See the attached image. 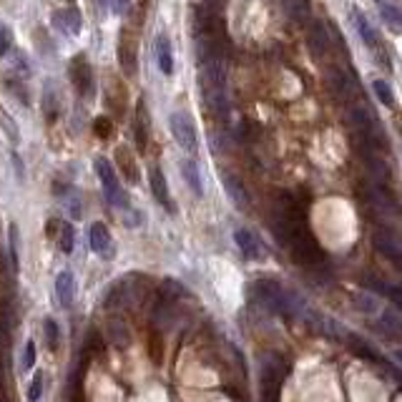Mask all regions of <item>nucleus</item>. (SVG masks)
I'll return each mask as SVG.
<instances>
[{
    "label": "nucleus",
    "mask_w": 402,
    "mask_h": 402,
    "mask_svg": "<svg viewBox=\"0 0 402 402\" xmlns=\"http://www.w3.org/2000/svg\"><path fill=\"white\" fill-rule=\"evenodd\" d=\"M0 128H3V133H6L8 138H10V144H13V146H18V144H20L18 124H15V119H13L10 113H8L3 106H0Z\"/></svg>",
    "instance_id": "obj_18"
},
{
    "label": "nucleus",
    "mask_w": 402,
    "mask_h": 402,
    "mask_svg": "<svg viewBox=\"0 0 402 402\" xmlns=\"http://www.w3.org/2000/svg\"><path fill=\"white\" fill-rule=\"evenodd\" d=\"M73 246H75L73 226H70L68 221H63V224L58 226V249H61L63 254H73Z\"/></svg>",
    "instance_id": "obj_20"
},
{
    "label": "nucleus",
    "mask_w": 402,
    "mask_h": 402,
    "mask_svg": "<svg viewBox=\"0 0 402 402\" xmlns=\"http://www.w3.org/2000/svg\"><path fill=\"white\" fill-rule=\"evenodd\" d=\"M149 184H151V194H154V199H156L161 207L169 209V211H174V201H171V194H169V184H166V176H163V171L158 169V166H151L149 169Z\"/></svg>",
    "instance_id": "obj_8"
},
{
    "label": "nucleus",
    "mask_w": 402,
    "mask_h": 402,
    "mask_svg": "<svg viewBox=\"0 0 402 402\" xmlns=\"http://www.w3.org/2000/svg\"><path fill=\"white\" fill-rule=\"evenodd\" d=\"M181 176H184V181L188 184V188H191V194L204 196V181H201L199 166H196L194 158H184L181 161Z\"/></svg>",
    "instance_id": "obj_13"
},
{
    "label": "nucleus",
    "mask_w": 402,
    "mask_h": 402,
    "mask_svg": "<svg viewBox=\"0 0 402 402\" xmlns=\"http://www.w3.org/2000/svg\"><path fill=\"white\" fill-rule=\"evenodd\" d=\"M169 126H171V133H174V138H176V144L181 146L186 154H196V149H199V136H196V128L186 113H181V111L171 113Z\"/></svg>",
    "instance_id": "obj_3"
},
{
    "label": "nucleus",
    "mask_w": 402,
    "mask_h": 402,
    "mask_svg": "<svg viewBox=\"0 0 402 402\" xmlns=\"http://www.w3.org/2000/svg\"><path fill=\"white\" fill-rule=\"evenodd\" d=\"M352 23H355V28H357L359 38H362L364 43L370 45L375 53H380L382 56V45H380V33L372 28V23L367 20V15H364L359 8H352Z\"/></svg>",
    "instance_id": "obj_7"
},
{
    "label": "nucleus",
    "mask_w": 402,
    "mask_h": 402,
    "mask_svg": "<svg viewBox=\"0 0 402 402\" xmlns=\"http://www.w3.org/2000/svg\"><path fill=\"white\" fill-rule=\"evenodd\" d=\"M10 45H13L10 31H8L6 25H0V56H6L8 50H10Z\"/></svg>",
    "instance_id": "obj_27"
},
{
    "label": "nucleus",
    "mask_w": 402,
    "mask_h": 402,
    "mask_svg": "<svg viewBox=\"0 0 402 402\" xmlns=\"http://www.w3.org/2000/svg\"><path fill=\"white\" fill-rule=\"evenodd\" d=\"M375 6H377V10H380V18L385 20V25L392 28L395 33H400V20H402L400 8H397L392 0H375Z\"/></svg>",
    "instance_id": "obj_15"
},
{
    "label": "nucleus",
    "mask_w": 402,
    "mask_h": 402,
    "mask_svg": "<svg viewBox=\"0 0 402 402\" xmlns=\"http://www.w3.org/2000/svg\"><path fill=\"white\" fill-rule=\"evenodd\" d=\"M116 163H119V171L124 174V179L128 184L141 181V171H138V161L133 156V151L128 146H119L116 149Z\"/></svg>",
    "instance_id": "obj_10"
},
{
    "label": "nucleus",
    "mask_w": 402,
    "mask_h": 402,
    "mask_svg": "<svg viewBox=\"0 0 402 402\" xmlns=\"http://www.w3.org/2000/svg\"><path fill=\"white\" fill-rule=\"evenodd\" d=\"M136 144L141 151H146V144H149V124H146L144 103H138V108H136Z\"/></svg>",
    "instance_id": "obj_17"
},
{
    "label": "nucleus",
    "mask_w": 402,
    "mask_h": 402,
    "mask_svg": "<svg viewBox=\"0 0 402 402\" xmlns=\"http://www.w3.org/2000/svg\"><path fill=\"white\" fill-rule=\"evenodd\" d=\"M357 304H359V309H362V312H367V314H375L377 309H380V299H377V297H372V295H367V292L357 295Z\"/></svg>",
    "instance_id": "obj_26"
},
{
    "label": "nucleus",
    "mask_w": 402,
    "mask_h": 402,
    "mask_svg": "<svg viewBox=\"0 0 402 402\" xmlns=\"http://www.w3.org/2000/svg\"><path fill=\"white\" fill-rule=\"evenodd\" d=\"M91 249H94L100 259L116 257V244H113L111 232H108V226L100 224V221H96V224L91 226Z\"/></svg>",
    "instance_id": "obj_6"
},
{
    "label": "nucleus",
    "mask_w": 402,
    "mask_h": 402,
    "mask_svg": "<svg viewBox=\"0 0 402 402\" xmlns=\"http://www.w3.org/2000/svg\"><path fill=\"white\" fill-rule=\"evenodd\" d=\"M94 166H96V174H98V179H100V186H103V196L111 201L113 207L128 209V207H126V204H128V199H126L124 188H121V181H119V176H116V171H113L111 161H108V158H103V156H98L94 161Z\"/></svg>",
    "instance_id": "obj_1"
},
{
    "label": "nucleus",
    "mask_w": 402,
    "mask_h": 402,
    "mask_svg": "<svg viewBox=\"0 0 402 402\" xmlns=\"http://www.w3.org/2000/svg\"><path fill=\"white\" fill-rule=\"evenodd\" d=\"M119 61H121V68H124L126 75L136 73V40H133L128 33H124V36H121Z\"/></svg>",
    "instance_id": "obj_12"
},
{
    "label": "nucleus",
    "mask_w": 402,
    "mask_h": 402,
    "mask_svg": "<svg viewBox=\"0 0 402 402\" xmlns=\"http://www.w3.org/2000/svg\"><path fill=\"white\" fill-rule=\"evenodd\" d=\"M43 332H45V345L50 352H56L61 345V329H58V322L53 317H45L43 320Z\"/></svg>",
    "instance_id": "obj_22"
},
{
    "label": "nucleus",
    "mask_w": 402,
    "mask_h": 402,
    "mask_svg": "<svg viewBox=\"0 0 402 402\" xmlns=\"http://www.w3.org/2000/svg\"><path fill=\"white\" fill-rule=\"evenodd\" d=\"M234 244L244 254V259H251V262H264L267 259V249L262 246L259 237L251 229H246V226H237L234 229Z\"/></svg>",
    "instance_id": "obj_5"
},
{
    "label": "nucleus",
    "mask_w": 402,
    "mask_h": 402,
    "mask_svg": "<svg viewBox=\"0 0 402 402\" xmlns=\"http://www.w3.org/2000/svg\"><path fill=\"white\" fill-rule=\"evenodd\" d=\"M56 297L61 302L63 309H70L75 302V276L70 269H63L58 271L56 276Z\"/></svg>",
    "instance_id": "obj_9"
},
{
    "label": "nucleus",
    "mask_w": 402,
    "mask_h": 402,
    "mask_svg": "<svg viewBox=\"0 0 402 402\" xmlns=\"http://www.w3.org/2000/svg\"><path fill=\"white\" fill-rule=\"evenodd\" d=\"M33 367H36V339H28L23 352H20V370L28 372Z\"/></svg>",
    "instance_id": "obj_25"
},
{
    "label": "nucleus",
    "mask_w": 402,
    "mask_h": 402,
    "mask_svg": "<svg viewBox=\"0 0 402 402\" xmlns=\"http://www.w3.org/2000/svg\"><path fill=\"white\" fill-rule=\"evenodd\" d=\"M199 83H201V94L226 91V61L224 58H201Z\"/></svg>",
    "instance_id": "obj_2"
},
{
    "label": "nucleus",
    "mask_w": 402,
    "mask_h": 402,
    "mask_svg": "<svg viewBox=\"0 0 402 402\" xmlns=\"http://www.w3.org/2000/svg\"><path fill=\"white\" fill-rule=\"evenodd\" d=\"M156 63H158V68H161L163 75L174 73V53H171V43L166 36L156 38Z\"/></svg>",
    "instance_id": "obj_14"
},
{
    "label": "nucleus",
    "mask_w": 402,
    "mask_h": 402,
    "mask_svg": "<svg viewBox=\"0 0 402 402\" xmlns=\"http://www.w3.org/2000/svg\"><path fill=\"white\" fill-rule=\"evenodd\" d=\"M53 23H56L58 31L75 36V33L81 31V13H78V8H75V6H68V8H63V10H58L56 15H53Z\"/></svg>",
    "instance_id": "obj_11"
},
{
    "label": "nucleus",
    "mask_w": 402,
    "mask_h": 402,
    "mask_svg": "<svg viewBox=\"0 0 402 402\" xmlns=\"http://www.w3.org/2000/svg\"><path fill=\"white\" fill-rule=\"evenodd\" d=\"M43 385H45V375L43 372H36L31 385H28V389H25L28 402H40V397H43Z\"/></svg>",
    "instance_id": "obj_24"
},
{
    "label": "nucleus",
    "mask_w": 402,
    "mask_h": 402,
    "mask_svg": "<svg viewBox=\"0 0 402 402\" xmlns=\"http://www.w3.org/2000/svg\"><path fill=\"white\" fill-rule=\"evenodd\" d=\"M372 88H375V96L380 98V103H385L387 108H395V94H392V88H389L387 81L377 78V81L372 83Z\"/></svg>",
    "instance_id": "obj_23"
},
{
    "label": "nucleus",
    "mask_w": 402,
    "mask_h": 402,
    "mask_svg": "<svg viewBox=\"0 0 402 402\" xmlns=\"http://www.w3.org/2000/svg\"><path fill=\"white\" fill-rule=\"evenodd\" d=\"M131 8V3L128 0H113V13H119V15H124L126 10Z\"/></svg>",
    "instance_id": "obj_29"
},
{
    "label": "nucleus",
    "mask_w": 402,
    "mask_h": 402,
    "mask_svg": "<svg viewBox=\"0 0 402 402\" xmlns=\"http://www.w3.org/2000/svg\"><path fill=\"white\" fill-rule=\"evenodd\" d=\"M68 214L73 216V219H81V216H83V211H81V199H78L75 194L68 199Z\"/></svg>",
    "instance_id": "obj_28"
},
{
    "label": "nucleus",
    "mask_w": 402,
    "mask_h": 402,
    "mask_svg": "<svg viewBox=\"0 0 402 402\" xmlns=\"http://www.w3.org/2000/svg\"><path fill=\"white\" fill-rule=\"evenodd\" d=\"M70 81H73V88L78 91V96H91L94 94V68H91V63L88 58L83 56H75L70 61Z\"/></svg>",
    "instance_id": "obj_4"
},
{
    "label": "nucleus",
    "mask_w": 402,
    "mask_h": 402,
    "mask_svg": "<svg viewBox=\"0 0 402 402\" xmlns=\"http://www.w3.org/2000/svg\"><path fill=\"white\" fill-rule=\"evenodd\" d=\"M221 179H224V188H226V194H229V199L234 201V207H237V209L249 207V196H246L244 186H241V184H239L232 174H224Z\"/></svg>",
    "instance_id": "obj_16"
},
{
    "label": "nucleus",
    "mask_w": 402,
    "mask_h": 402,
    "mask_svg": "<svg viewBox=\"0 0 402 402\" xmlns=\"http://www.w3.org/2000/svg\"><path fill=\"white\" fill-rule=\"evenodd\" d=\"M309 38H312V48H314V53H317V56H322L325 50H329V36H327L325 23H314Z\"/></svg>",
    "instance_id": "obj_19"
},
{
    "label": "nucleus",
    "mask_w": 402,
    "mask_h": 402,
    "mask_svg": "<svg viewBox=\"0 0 402 402\" xmlns=\"http://www.w3.org/2000/svg\"><path fill=\"white\" fill-rule=\"evenodd\" d=\"M8 251H10V262H13V269L18 271L20 269V234H18V226L10 224L8 226Z\"/></svg>",
    "instance_id": "obj_21"
}]
</instances>
